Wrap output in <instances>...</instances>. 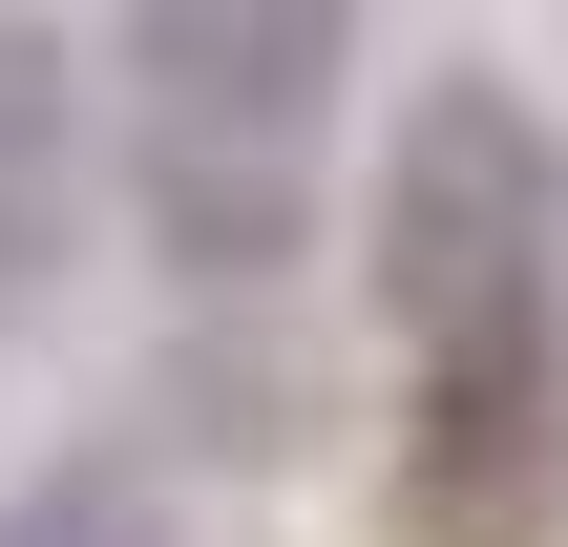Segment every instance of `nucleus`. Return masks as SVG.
I'll return each instance as SVG.
<instances>
[{"label":"nucleus","instance_id":"nucleus-1","mask_svg":"<svg viewBox=\"0 0 568 547\" xmlns=\"http://www.w3.org/2000/svg\"><path fill=\"white\" fill-rule=\"evenodd\" d=\"M379 253H400L422 379H548V148H527L506 84H443V105L400 126Z\"/></svg>","mask_w":568,"mask_h":547},{"label":"nucleus","instance_id":"nucleus-4","mask_svg":"<svg viewBox=\"0 0 568 547\" xmlns=\"http://www.w3.org/2000/svg\"><path fill=\"white\" fill-rule=\"evenodd\" d=\"M126 190H148V232H169L190 274L295 253V169H232V148H126Z\"/></svg>","mask_w":568,"mask_h":547},{"label":"nucleus","instance_id":"nucleus-2","mask_svg":"<svg viewBox=\"0 0 568 547\" xmlns=\"http://www.w3.org/2000/svg\"><path fill=\"white\" fill-rule=\"evenodd\" d=\"M337 63H358V0H126V105H148V148L295 169V126L337 105Z\"/></svg>","mask_w":568,"mask_h":547},{"label":"nucleus","instance_id":"nucleus-3","mask_svg":"<svg viewBox=\"0 0 568 547\" xmlns=\"http://www.w3.org/2000/svg\"><path fill=\"white\" fill-rule=\"evenodd\" d=\"M63 211H84V105H63V42L0 21V316L63 274Z\"/></svg>","mask_w":568,"mask_h":547},{"label":"nucleus","instance_id":"nucleus-5","mask_svg":"<svg viewBox=\"0 0 568 547\" xmlns=\"http://www.w3.org/2000/svg\"><path fill=\"white\" fill-rule=\"evenodd\" d=\"M0 547H169V527H148V485H126V464H42V485L0 506Z\"/></svg>","mask_w":568,"mask_h":547}]
</instances>
